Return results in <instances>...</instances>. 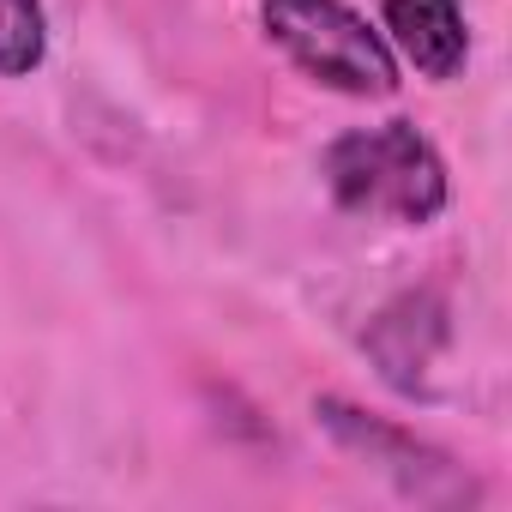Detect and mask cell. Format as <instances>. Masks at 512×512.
Wrapping results in <instances>:
<instances>
[{"label": "cell", "mask_w": 512, "mask_h": 512, "mask_svg": "<svg viewBox=\"0 0 512 512\" xmlns=\"http://www.w3.org/2000/svg\"><path fill=\"white\" fill-rule=\"evenodd\" d=\"M49 61L43 0H0V79H31Z\"/></svg>", "instance_id": "cell-6"}, {"label": "cell", "mask_w": 512, "mask_h": 512, "mask_svg": "<svg viewBox=\"0 0 512 512\" xmlns=\"http://www.w3.org/2000/svg\"><path fill=\"white\" fill-rule=\"evenodd\" d=\"M320 181L338 211L422 229L452 205V175L434 139L416 121H374L350 127L320 151Z\"/></svg>", "instance_id": "cell-1"}, {"label": "cell", "mask_w": 512, "mask_h": 512, "mask_svg": "<svg viewBox=\"0 0 512 512\" xmlns=\"http://www.w3.org/2000/svg\"><path fill=\"white\" fill-rule=\"evenodd\" d=\"M380 37L398 67L428 85H452L470 67V19L458 0H380Z\"/></svg>", "instance_id": "cell-5"}, {"label": "cell", "mask_w": 512, "mask_h": 512, "mask_svg": "<svg viewBox=\"0 0 512 512\" xmlns=\"http://www.w3.org/2000/svg\"><path fill=\"white\" fill-rule=\"evenodd\" d=\"M314 422L344 458H356L362 470H374L416 506H476L482 500V482L452 452H440L434 440H422L416 428H404L392 416H374V410L326 392V398H314Z\"/></svg>", "instance_id": "cell-3"}, {"label": "cell", "mask_w": 512, "mask_h": 512, "mask_svg": "<svg viewBox=\"0 0 512 512\" xmlns=\"http://www.w3.org/2000/svg\"><path fill=\"white\" fill-rule=\"evenodd\" d=\"M452 344V308L434 296V290H404L392 296L368 332H362V350L374 356V374L392 386V392H422L434 362L446 356Z\"/></svg>", "instance_id": "cell-4"}, {"label": "cell", "mask_w": 512, "mask_h": 512, "mask_svg": "<svg viewBox=\"0 0 512 512\" xmlns=\"http://www.w3.org/2000/svg\"><path fill=\"white\" fill-rule=\"evenodd\" d=\"M266 43L314 85L338 97H392L398 91V55L386 49L380 25L356 13L350 0H266L260 7Z\"/></svg>", "instance_id": "cell-2"}]
</instances>
